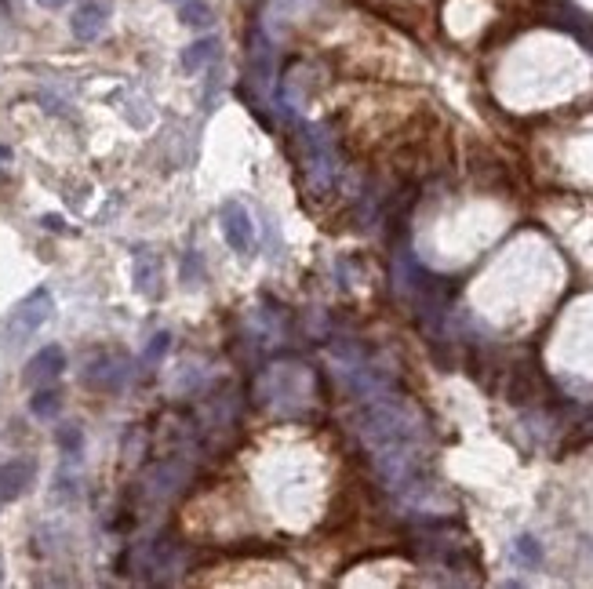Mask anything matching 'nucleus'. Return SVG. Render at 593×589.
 <instances>
[{"instance_id":"obj_4","label":"nucleus","mask_w":593,"mask_h":589,"mask_svg":"<svg viewBox=\"0 0 593 589\" xmlns=\"http://www.w3.org/2000/svg\"><path fill=\"white\" fill-rule=\"evenodd\" d=\"M37 484V462L33 458H12L0 466V499L15 503Z\"/></svg>"},{"instance_id":"obj_1","label":"nucleus","mask_w":593,"mask_h":589,"mask_svg":"<svg viewBox=\"0 0 593 589\" xmlns=\"http://www.w3.org/2000/svg\"><path fill=\"white\" fill-rule=\"evenodd\" d=\"M51 310H55V303H51V291L48 287L30 291L26 299L8 313V321H5V331H0V339H5V349H15V346L30 342L48 324Z\"/></svg>"},{"instance_id":"obj_5","label":"nucleus","mask_w":593,"mask_h":589,"mask_svg":"<svg viewBox=\"0 0 593 589\" xmlns=\"http://www.w3.org/2000/svg\"><path fill=\"white\" fill-rule=\"evenodd\" d=\"M62 371H66V349H62V346H44V349H37V353L30 357V364H26V371H23V382H26V385H48V382H55Z\"/></svg>"},{"instance_id":"obj_14","label":"nucleus","mask_w":593,"mask_h":589,"mask_svg":"<svg viewBox=\"0 0 593 589\" xmlns=\"http://www.w3.org/2000/svg\"><path fill=\"white\" fill-rule=\"evenodd\" d=\"M41 8H62V5H69V0H37Z\"/></svg>"},{"instance_id":"obj_2","label":"nucleus","mask_w":593,"mask_h":589,"mask_svg":"<svg viewBox=\"0 0 593 589\" xmlns=\"http://www.w3.org/2000/svg\"><path fill=\"white\" fill-rule=\"evenodd\" d=\"M219 226H223V237L226 244L237 251V255H251L255 248V226H251V215L241 201H223L219 208Z\"/></svg>"},{"instance_id":"obj_3","label":"nucleus","mask_w":593,"mask_h":589,"mask_svg":"<svg viewBox=\"0 0 593 589\" xmlns=\"http://www.w3.org/2000/svg\"><path fill=\"white\" fill-rule=\"evenodd\" d=\"M132 375V360L128 357H98L87 371H84V382L91 389H103V393H117Z\"/></svg>"},{"instance_id":"obj_15","label":"nucleus","mask_w":593,"mask_h":589,"mask_svg":"<svg viewBox=\"0 0 593 589\" xmlns=\"http://www.w3.org/2000/svg\"><path fill=\"white\" fill-rule=\"evenodd\" d=\"M175 5H182V0H175Z\"/></svg>"},{"instance_id":"obj_12","label":"nucleus","mask_w":593,"mask_h":589,"mask_svg":"<svg viewBox=\"0 0 593 589\" xmlns=\"http://www.w3.org/2000/svg\"><path fill=\"white\" fill-rule=\"evenodd\" d=\"M59 448H62L66 455H80V448H84V433H80V426H66V430H59Z\"/></svg>"},{"instance_id":"obj_6","label":"nucleus","mask_w":593,"mask_h":589,"mask_svg":"<svg viewBox=\"0 0 593 589\" xmlns=\"http://www.w3.org/2000/svg\"><path fill=\"white\" fill-rule=\"evenodd\" d=\"M106 23H110L106 5H95V0H87V5H80V8L73 12L69 30H73V37H77L80 44H91V41H98V37L106 33Z\"/></svg>"},{"instance_id":"obj_7","label":"nucleus","mask_w":593,"mask_h":589,"mask_svg":"<svg viewBox=\"0 0 593 589\" xmlns=\"http://www.w3.org/2000/svg\"><path fill=\"white\" fill-rule=\"evenodd\" d=\"M215 51H219V44L212 41V37H201V41H193L186 51H182V69L186 73H196L208 59H215Z\"/></svg>"},{"instance_id":"obj_11","label":"nucleus","mask_w":593,"mask_h":589,"mask_svg":"<svg viewBox=\"0 0 593 589\" xmlns=\"http://www.w3.org/2000/svg\"><path fill=\"white\" fill-rule=\"evenodd\" d=\"M514 553H517V560H525L528 567H535V564L543 560V549H539V542H535L532 535H521L517 546H514Z\"/></svg>"},{"instance_id":"obj_13","label":"nucleus","mask_w":593,"mask_h":589,"mask_svg":"<svg viewBox=\"0 0 593 589\" xmlns=\"http://www.w3.org/2000/svg\"><path fill=\"white\" fill-rule=\"evenodd\" d=\"M168 346H171V335H168V331H160V335H153V342H150V349H146V364H153V360H160V357L168 353Z\"/></svg>"},{"instance_id":"obj_10","label":"nucleus","mask_w":593,"mask_h":589,"mask_svg":"<svg viewBox=\"0 0 593 589\" xmlns=\"http://www.w3.org/2000/svg\"><path fill=\"white\" fill-rule=\"evenodd\" d=\"M178 19L186 26H196V30H205V26L215 23V15H212V8L205 5V0H182V5H178Z\"/></svg>"},{"instance_id":"obj_9","label":"nucleus","mask_w":593,"mask_h":589,"mask_svg":"<svg viewBox=\"0 0 593 589\" xmlns=\"http://www.w3.org/2000/svg\"><path fill=\"white\" fill-rule=\"evenodd\" d=\"M59 408H62V393H59V389H44V385H37L33 401H30V412H33L37 419H55Z\"/></svg>"},{"instance_id":"obj_8","label":"nucleus","mask_w":593,"mask_h":589,"mask_svg":"<svg viewBox=\"0 0 593 589\" xmlns=\"http://www.w3.org/2000/svg\"><path fill=\"white\" fill-rule=\"evenodd\" d=\"M157 276H160L157 258H153L150 251H139V255H135V287H139L142 294H157Z\"/></svg>"}]
</instances>
